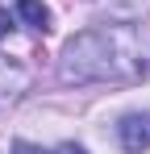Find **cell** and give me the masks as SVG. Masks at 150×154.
I'll list each match as a JSON object with an SVG mask.
<instances>
[{
	"instance_id": "obj_3",
	"label": "cell",
	"mask_w": 150,
	"mask_h": 154,
	"mask_svg": "<svg viewBox=\"0 0 150 154\" xmlns=\"http://www.w3.org/2000/svg\"><path fill=\"white\" fill-rule=\"evenodd\" d=\"M17 17H21L29 29H42V33L50 29V8L42 0H17Z\"/></svg>"
},
{
	"instance_id": "obj_6",
	"label": "cell",
	"mask_w": 150,
	"mask_h": 154,
	"mask_svg": "<svg viewBox=\"0 0 150 154\" xmlns=\"http://www.w3.org/2000/svg\"><path fill=\"white\" fill-rule=\"evenodd\" d=\"M54 154H83V150H79V146H71V142H67V146H58V150H54Z\"/></svg>"
},
{
	"instance_id": "obj_5",
	"label": "cell",
	"mask_w": 150,
	"mask_h": 154,
	"mask_svg": "<svg viewBox=\"0 0 150 154\" xmlns=\"http://www.w3.org/2000/svg\"><path fill=\"white\" fill-rule=\"evenodd\" d=\"M13 154H42V150H38V146H29V142H17V146H13Z\"/></svg>"
},
{
	"instance_id": "obj_2",
	"label": "cell",
	"mask_w": 150,
	"mask_h": 154,
	"mask_svg": "<svg viewBox=\"0 0 150 154\" xmlns=\"http://www.w3.org/2000/svg\"><path fill=\"white\" fill-rule=\"evenodd\" d=\"M117 137H121V146H125L129 154L150 150V117H142V112H129L121 125H117Z\"/></svg>"
},
{
	"instance_id": "obj_4",
	"label": "cell",
	"mask_w": 150,
	"mask_h": 154,
	"mask_svg": "<svg viewBox=\"0 0 150 154\" xmlns=\"http://www.w3.org/2000/svg\"><path fill=\"white\" fill-rule=\"evenodd\" d=\"M8 29H13V17H8V8H0V38H4Z\"/></svg>"
},
{
	"instance_id": "obj_1",
	"label": "cell",
	"mask_w": 150,
	"mask_h": 154,
	"mask_svg": "<svg viewBox=\"0 0 150 154\" xmlns=\"http://www.w3.org/2000/svg\"><path fill=\"white\" fill-rule=\"evenodd\" d=\"M138 75H146V63L129 29L100 25L71 38L63 50V79H75V83H92V79L121 83V79H138Z\"/></svg>"
}]
</instances>
